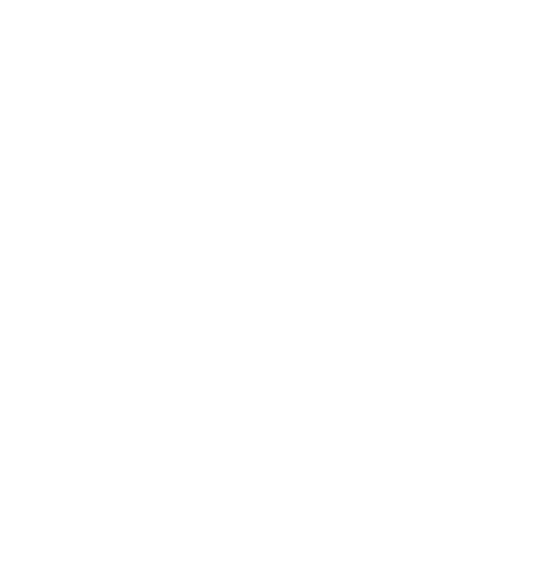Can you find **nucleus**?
I'll list each match as a JSON object with an SVG mask.
<instances>
[]
</instances>
